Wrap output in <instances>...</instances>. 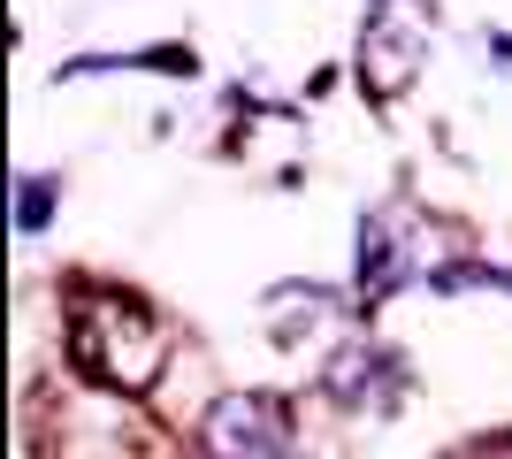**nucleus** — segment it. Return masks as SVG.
I'll return each mask as SVG.
<instances>
[{
    "instance_id": "f257e3e1",
    "label": "nucleus",
    "mask_w": 512,
    "mask_h": 459,
    "mask_svg": "<svg viewBox=\"0 0 512 459\" xmlns=\"http://www.w3.org/2000/svg\"><path fill=\"white\" fill-rule=\"evenodd\" d=\"M69 360H77L85 383H100L115 398H138V391H153V375L169 368V329L153 322L138 299H123V291H92L69 314Z\"/></svg>"
},
{
    "instance_id": "f03ea898",
    "label": "nucleus",
    "mask_w": 512,
    "mask_h": 459,
    "mask_svg": "<svg viewBox=\"0 0 512 459\" xmlns=\"http://www.w3.org/2000/svg\"><path fill=\"white\" fill-rule=\"evenodd\" d=\"M436 253H459V230L436 215H413V207H383V215L360 222V299H390V291L421 284V276H444Z\"/></svg>"
},
{
    "instance_id": "7ed1b4c3",
    "label": "nucleus",
    "mask_w": 512,
    "mask_h": 459,
    "mask_svg": "<svg viewBox=\"0 0 512 459\" xmlns=\"http://www.w3.org/2000/svg\"><path fill=\"white\" fill-rule=\"evenodd\" d=\"M428 46H436V0H375V16L360 23V92L398 100L421 77Z\"/></svg>"
},
{
    "instance_id": "20e7f679",
    "label": "nucleus",
    "mask_w": 512,
    "mask_h": 459,
    "mask_svg": "<svg viewBox=\"0 0 512 459\" xmlns=\"http://www.w3.org/2000/svg\"><path fill=\"white\" fill-rule=\"evenodd\" d=\"M199 444H207V459H299L291 414L268 391H222L199 421Z\"/></svg>"
},
{
    "instance_id": "39448f33",
    "label": "nucleus",
    "mask_w": 512,
    "mask_h": 459,
    "mask_svg": "<svg viewBox=\"0 0 512 459\" xmlns=\"http://www.w3.org/2000/svg\"><path fill=\"white\" fill-rule=\"evenodd\" d=\"M321 391L337 398L344 414H367V421H383L406 406V360L383 345H344L329 368H321Z\"/></svg>"
},
{
    "instance_id": "423d86ee",
    "label": "nucleus",
    "mask_w": 512,
    "mask_h": 459,
    "mask_svg": "<svg viewBox=\"0 0 512 459\" xmlns=\"http://www.w3.org/2000/svg\"><path fill=\"white\" fill-rule=\"evenodd\" d=\"M46 199H54V184H46V176H23V207H16L23 230H39V222H46Z\"/></svg>"
},
{
    "instance_id": "0eeeda50",
    "label": "nucleus",
    "mask_w": 512,
    "mask_h": 459,
    "mask_svg": "<svg viewBox=\"0 0 512 459\" xmlns=\"http://www.w3.org/2000/svg\"><path fill=\"white\" fill-rule=\"evenodd\" d=\"M451 459H512V437H474V444H459Z\"/></svg>"
}]
</instances>
